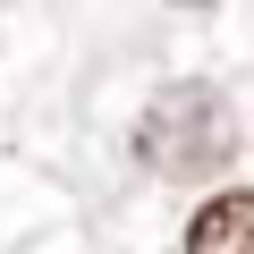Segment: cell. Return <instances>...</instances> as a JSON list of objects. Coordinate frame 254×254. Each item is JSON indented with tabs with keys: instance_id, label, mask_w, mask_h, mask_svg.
Wrapping results in <instances>:
<instances>
[{
	"instance_id": "obj_2",
	"label": "cell",
	"mask_w": 254,
	"mask_h": 254,
	"mask_svg": "<svg viewBox=\"0 0 254 254\" xmlns=\"http://www.w3.org/2000/svg\"><path fill=\"white\" fill-rule=\"evenodd\" d=\"M187 254H254V187L212 195V203L187 220Z\"/></svg>"
},
{
	"instance_id": "obj_1",
	"label": "cell",
	"mask_w": 254,
	"mask_h": 254,
	"mask_svg": "<svg viewBox=\"0 0 254 254\" xmlns=\"http://www.w3.org/2000/svg\"><path fill=\"white\" fill-rule=\"evenodd\" d=\"M136 153H144L161 178L220 170V161L237 153V119H229V102H220L212 85H170V93L144 110V127H136Z\"/></svg>"
}]
</instances>
